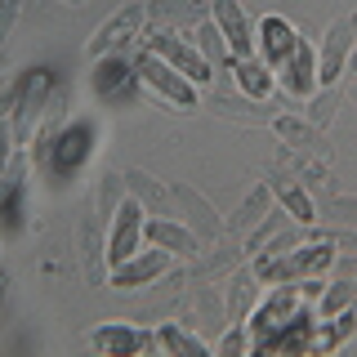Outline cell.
<instances>
[{"instance_id":"6da1fadb","label":"cell","mask_w":357,"mask_h":357,"mask_svg":"<svg viewBox=\"0 0 357 357\" xmlns=\"http://www.w3.org/2000/svg\"><path fill=\"white\" fill-rule=\"evenodd\" d=\"M331 259H335V250L326 241H299L290 250H282L277 259L255 264V273L264 282H304V277H321L331 268Z\"/></svg>"},{"instance_id":"7a4b0ae2","label":"cell","mask_w":357,"mask_h":357,"mask_svg":"<svg viewBox=\"0 0 357 357\" xmlns=\"http://www.w3.org/2000/svg\"><path fill=\"white\" fill-rule=\"evenodd\" d=\"M134 76H139L143 85L152 89V94H161L165 103H174V107H197V85L188 81L183 72H174L170 63L161 59V54H152V50H143L139 59H134Z\"/></svg>"},{"instance_id":"3957f363","label":"cell","mask_w":357,"mask_h":357,"mask_svg":"<svg viewBox=\"0 0 357 357\" xmlns=\"http://www.w3.org/2000/svg\"><path fill=\"white\" fill-rule=\"evenodd\" d=\"M50 72H31L27 81H22L18 89V98H14V139L18 143H31L36 139V126H40V116H45V107H50Z\"/></svg>"},{"instance_id":"277c9868","label":"cell","mask_w":357,"mask_h":357,"mask_svg":"<svg viewBox=\"0 0 357 357\" xmlns=\"http://www.w3.org/2000/svg\"><path fill=\"white\" fill-rule=\"evenodd\" d=\"M143 201L139 197H126L116 206V215H112V232H107V268L130 259L134 250H143Z\"/></svg>"},{"instance_id":"5b68a950","label":"cell","mask_w":357,"mask_h":357,"mask_svg":"<svg viewBox=\"0 0 357 357\" xmlns=\"http://www.w3.org/2000/svg\"><path fill=\"white\" fill-rule=\"evenodd\" d=\"M353 18H335L326 27V36H321V54H317V85L331 89L335 81H340V72L349 67V54H353Z\"/></svg>"},{"instance_id":"8992f818","label":"cell","mask_w":357,"mask_h":357,"mask_svg":"<svg viewBox=\"0 0 357 357\" xmlns=\"http://www.w3.org/2000/svg\"><path fill=\"white\" fill-rule=\"evenodd\" d=\"M143 14H148L143 5H126V9H116L107 22H98V31L85 45L89 59H107V54H116L121 45H130L134 36H139V27H143Z\"/></svg>"},{"instance_id":"52a82bcc","label":"cell","mask_w":357,"mask_h":357,"mask_svg":"<svg viewBox=\"0 0 357 357\" xmlns=\"http://www.w3.org/2000/svg\"><path fill=\"white\" fill-rule=\"evenodd\" d=\"M277 85L286 89L290 98H312L317 94V50L299 36L295 50L286 54V63L277 67Z\"/></svg>"},{"instance_id":"ba28073f","label":"cell","mask_w":357,"mask_h":357,"mask_svg":"<svg viewBox=\"0 0 357 357\" xmlns=\"http://www.w3.org/2000/svg\"><path fill=\"white\" fill-rule=\"evenodd\" d=\"M170 268V250H134L130 259H121V264H112V277H107V286L112 290H139V286H148L156 282V277Z\"/></svg>"},{"instance_id":"9c48e42d","label":"cell","mask_w":357,"mask_h":357,"mask_svg":"<svg viewBox=\"0 0 357 357\" xmlns=\"http://www.w3.org/2000/svg\"><path fill=\"white\" fill-rule=\"evenodd\" d=\"M299 299H304V290H299L295 282L277 286L273 295H268L264 304L255 308V317H250V335H255V344H259L264 335H273L277 326H286V321H290V317L299 312Z\"/></svg>"},{"instance_id":"30bf717a","label":"cell","mask_w":357,"mask_h":357,"mask_svg":"<svg viewBox=\"0 0 357 357\" xmlns=\"http://www.w3.org/2000/svg\"><path fill=\"white\" fill-rule=\"evenodd\" d=\"M89 148H94V126H85V121H76V126H63V130L50 139L54 170H59V174L81 170L85 156H89Z\"/></svg>"},{"instance_id":"8fae6325","label":"cell","mask_w":357,"mask_h":357,"mask_svg":"<svg viewBox=\"0 0 357 357\" xmlns=\"http://www.w3.org/2000/svg\"><path fill=\"white\" fill-rule=\"evenodd\" d=\"M148 50H152V54H161V59L170 63L174 72H183L192 85H210V81H215V67H210V63L197 54V45H183L178 36H156Z\"/></svg>"},{"instance_id":"7c38bea8","label":"cell","mask_w":357,"mask_h":357,"mask_svg":"<svg viewBox=\"0 0 357 357\" xmlns=\"http://www.w3.org/2000/svg\"><path fill=\"white\" fill-rule=\"evenodd\" d=\"M295 40H299V31L290 27L282 14H268V18H259V27H255V50H259V59L273 67V72L286 63V54L295 50Z\"/></svg>"},{"instance_id":"4fadbf2b","label":"cell","mask_w":357,"mask_h":357,"mask_svg":"<svg viewBox=\"0 0 357 357\" xmlns=\"http://www.w3.org/2000/svg\"><path fill=\"white\" fill-rule=\"evenodd\" d=\"M215 22H219L223 40H228L232 59H255V27L237 0H215Z\"/></svg>"},{"instance_id":"5bb4252c","label":"cell","mask_w":357,"mask_h":357,"mask_svg":"<svg viewBox=\"0 0 357 357\" xmlns=\"http://www.w3.org/2000/svg\"><path fill=\"white\" fill-rule=\"evenodd\" d=\"M89 344H94L98 353H107V357H134V353H148L156 340H152L148 331H139V326L107 321V326H98L94 335H89Z\"/></svg>"},{"instance_id":"9a60e30c","label":"cell","mask_w":357,"mask_h":357,"mask_svg":"<svg viewBox=\"0 0 357 357\" xmlns=\"http://www.w3.org/2000/svg\"><path fill=\"white\" fill-rule=\"evenodd\" d=\"M308 340H312V317L295 312L286 326H277L273 335H264L255 349H259V353H308Z\"/></svg>"},{"instance_id":"2e32d148","label":"cell","mask_w":357,"mask_h":357,"mask_svg":"<svg viewBox=\"0 0 357 357\" xmlns=\"http://www.w3.org/2000/svg\"><path fill=\"white\" fill-rule=\"evenodd\" d=\"M357 331V308H340V312H331V321H321L317 331H312V340H308V353H331V349H340L344 340Z\"/></svg>"},{"instance_id":"e0dca14e","label":"cell","mask_w":357,"mask_h":357,"mask_svg":"<svg viewBox=\"0 0 357 357\" xmlns=\"http://www.w3.org/2000/svg\"><path fill=\"white\" fill-rule=\"evenodd\" d=\"M232 67V76H237V85H241V94H250V98H268L273 94V67H268L259 54H255V59H232L228 63Z\"/></svg>"},{"instance_id":"ac0fdd59","label":"cell","mask_w":357,"mask_h":357,"mask_svg":"<svg viewBox=\"0 0 357 357\" xmlns=\"http://www.w3.org/2000/svg\"><path fill=\"white\" fill-rule=\"evenodd\" d=\"M273 130H277V139L286 143V148H295V152H326L321 148V134L317 126H308V121H295V116H273Z\"/></svg>"},{"instance_id":"d6986e66","label":"cell","mask_w":357,"mask_h":357,"mask_svg":"<svg viewBox=\"0 0 357 357\" xmlns=\"http://www.w3.org/2000/svg\"><path fill=\"white\" fill-rule=\"evenodd\" d=\"M143 232H148V237H152V245H161V250L197 255V237L183 228V223H170V219H148V223H143Z\"/></svg>"},{"instance_id":"ffe728a7","label":"cell","mask_w":357,"mask_h":357,"mask_svg":"<svg viewBox=\"0 0 357 357\" xmlns=\"http://www.w3.org/2000/svg\"><path fill=\"white\" fill-rule=\"evenodd\" d=\"M130 81H139V76H134V63H121V59H98V67H94V89L98 94H126L130 89Z\"/></svg>"},{"instance_id":"44dd1931","label":"cell","mask_w":357,"mask_h":357,"mask_svg":"<svg viewBox=\"0 0 357 357\" xmlns=\"http://www.w3.org/2000/svg\"><path fill=\"white\" fill-rule=\"evenodd\" d=\"M197 54H201V59H206L210 67L232 63V50H228V40H223V31H219V22H215V18L197 27Z\"/></svg>"},{"instance_id":"7402d4cb","label":"cell","mask_w":357,"mask_h":357,"mask_svg":"<svg viewBox=\"0 0 357 357\" xmlns=\"http://www.w3.org/2000/svg\"><path fill=\"white\" fill-rule=\"evenodd\" d=\"M156 344L174 357H206V344H201L197 335H188L183 326H174V321H165V326L156 331Z\"/></svg>"},{"instance_id":"603a6c76","label":"cell","mask_w":357,"mask_h":357,"mask_svg":"<svg viewBox=\"0 0 357 357\" xmlns=\"http://www.w3.org/2000/svg\"><path fill=\"white\" fill-rule=\"evenodd\" d=\"M277 197H282V206L290 210L295 223H312V219H317V210H312V201H308V192L299 183H277Z\"/></svg>"},{"instance_id":"cb8c5ba5","label":"cell","mask_w":357,"mask_h":357,"mask_svg":"<svg viewBox=\"0 0 357 357\" xmlns=\"http://www.w3.org/2000/svg\"><path fill=\"white\" fill-rule=\"evenodd\" d=\"M353 299H357V286H353V282H335V286L326 290V299H321V317H331V312L349 308Z\"/></svg>"},{"instance_id":"d4e9b609","label":"cell","mask_w":357,"mask_h":357,"mask_svg":"<svg viewBox=\"0 0 357 357\" xmlns=\"http://www.w3.org/2000/svg\"><path fill=\"white\" fill-rule=\"evenodd\" d=\"M326 219H335V223H344V228H357V201L353 197H335V201H326Z\"/></svg>"},{"instance_id":"484cf974","label":"cell","mask_w":357,"mask_h":357,"mask_svg":"<svg viewBox=\"0 0 357 357\" xmlns=\"http://www.w3.org/2000/svg\"><path fill=\"white\" fill-rule=\"evenodd\" d=\"M264 210H268V188H255V197L241 206V215H237V228H250V223H259L264 219Z\"/></svg>"},{"instance_id":"4316f807","label":"cell","mask_w":357,"mask_h":357,"mask_svg":"<svg viewBox=\"0 0 357 357\" xmlns=\"http://www.w3.org/2000/svg\"><path fill=\"white\" fill-rule=\"evenodd\" d=\"M18 192H22V178L18 174H0V215H14Z\"/></svg>"},{"instance_id":"83f0119b","label":"cell","mask_w":357,"mask_h":357,"mask_svg":"<svg viewBox=\"0 0 357 357\" xmlns=\"http://www.w3.org/2000/svg\"><path fill=\"white\" fill-rule=\"evenodd\" d=\"M331 103H335V98H331V89H321V94H312V107H308V126H326V121H331Z\"/></svg>"},{"instance_id":"f1b7e54d","label":"cell","mask_w":357,"mask_h":357,"mask_svg":"<svg viewBox=\"0 0 357 357\" xmlns=\"http://www.w3.org/2000/svg\"><path fill=\"white\" fill-rule=\"evenodd\" d=\"M18 14H22V0H0V45H5V36L14 31Z\"/></svg>"},{"instance_id":"f546056e","label":"cell","mask_w":357,"mask_h":357,"mask_svg":"<svg viewBox=\"0 0 357 357\" xmlns=\"http://www.w3.org/2000/svg\"><path fill=\"white\" fill-rule=\"evenodd\" d=\"M241 349H245V331H241V326H232L228 335H223L219 353H228V357H232V353H241Z\"/></svg>"},{"instance_id":"4dcf8cb0","label":"cell","mask_w":357,"mask_h":357,"mask_svg":"<svg viewBox=\"0 0 357 357\" xmlns=\"http://www.w3.org/2000/svg\"><path fill=\"white\" fill-rule=\"evenodd\" d=\"M14 130H9V126H0V174H5V165H9V152H14Z\"/></svg>"},{"instance_id":"1f68e13d","label":"cell","mask_w":357,"mask_h":357,"mask_svg":"<svg viewBox=\"0 0 357 357\" xmlns=\"http://www.w3.org/2000/svg\"><path fill=\"white\" fill-rule=\"evenodd\" d=\"M349 72L357 76V45H353V54H349Z\"/></svg>"},{"instance_id":"d6a6232c","label":"cell","mask_w":357,"mask_h":357,"mask_svg":"<svg viewBox=\"0 0 357 357\" xmlns=\"http://www.w3.org/2000/svg\"><path fill=\"white\" fill-rule=\"evenodd\" d=\"M0 299H5V277H0Z\"/></svg>"},{"instance_id":"836d02e7","label":"cell","mask_w":357,"mask_h":357,"mask_svg":"<svg viewBox=\"0 0 357 357\" xmlns=\"http://www.w3.org/2000/svg\"><path fill=\"white\" fill-rule=\"evenodd\" d=\"M353 103H357V81H353Z\"/></svg>"},{"instance_id":"e575fe53","label":"cell","mask_w":357,"mask_h":357,"mask_svg":"<svg viewBox=\"0 0 357 357\" xmlns=\"http://www.w3.org/2000/svg\"><path fill=\"white\" fill-rule=\"evenodd\" d=\"M67 5H85V0H67Z\"/></svg>"},{"instance_id":"d590c367","label":"cell","mask_w":357,"mask_h":357,"mask_svg":"<svg viewBox=\"0 0 357 357\" xmlns=\"http://www.w3.org/2000/svg\"><path fill=\"white\" fill-rule=\"evenodd\" d=\"M353 36H357V18H353Z\"/></svg>"}]
</instances>
